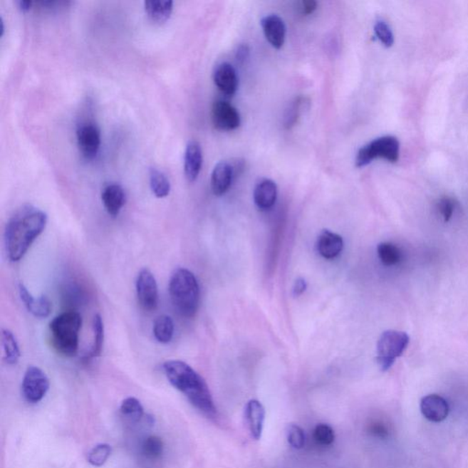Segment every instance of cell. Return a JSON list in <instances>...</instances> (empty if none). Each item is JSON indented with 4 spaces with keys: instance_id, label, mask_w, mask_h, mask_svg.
Here are the masks:
<instances>
[{
    "instance_id": "6da1fadb",
    "label": "cell",
    "mask_w": 468,
    "mask_h": 468,
    "mask_svg": "<svg viewBox=\"0 0 468 468\" xmlns=\"http://www.w3.org/2000/svg\"><path fill=\"white\" fill-rule=\"evenodd\" d=\"M48 216L41 209L27 204L18 209L9 219L5 231L9 260L19 261L46 228Z\"/></svg>"
},
{
    "instance_id": "7a4b0ae2",
    "label": "cell",
    "mask_w": 468,
    "mask_h": 468,
    "mask_svg": "<svg viewBox=\"0 0 468 468\" xmlns=\"http://www.w3.org/2000/svg\"><path fill=\"white\" fill-rule=\"evenodd\" d=\"M163 370L171 385L186 396L189 402L209 418H216L217 408L204 379L189 364L171 360L163 364Z\"/></svg>"
},
{
    "instance_id": "3957f363",
    "label": "cell",
    "mask_w": 468,
    "mask_h": 468,
    "mask_svg": "<svg viewBox=\"0 0 468 468\" xmlns=\"http://www.w3.org/2000/svg\"><path fill=\"white\" fill-rule=\"evenodd\" d=\"M169 293L171 303L180 316L192 318L196 315L201 291L194 274L186 268H177L171 274Z\"/></svg>"
},
{
    "instance_id": "277c9868",
    "label": "cell",
    "mask_w": 468,
    "mask_h": 468,
    "mask_svg": "<svg viewBox=\"0 0 468 468\" xmlns=\"http://www.w3.org/2000/svg\"><path fill=\"white\" fill-rule=\"evenodd\" d=\"M82 325V316L76 311L64 312L51 321V341L58 353L64 357L76 356L78 353Z\"/></svg>"
},
{
    "instance_id": "5b68a950",
    "label": "cell",
    "mask_w": 468,
    "mask_h": 468,
    "mask_svg": "<svg viewBox=\"0 0 468 468\" xmlns=\"http://www.w3.org/2000/svg\"><path fill=\"white\" fill-rule=\"evenodd\" d=\"M410 338L405 332L387 331L377 344V361L380 369L388 370L407 348Z\"/></svg>"
},
{
    "instance_id": "8992f818",
    "label": "cell",
    "mask_w": 468,
    "mask_h": 468,
    "mask_svg": "<svg viewBox=\"0 0 468 468\" xmlns=\"http://www.w3.org/2000/svg\"><path fill=\"white\" fill-rule=\"evenodd\" d=\"M400 143L396 137L385 135L371 141L361 147L356 157V166L363 167L373 162L377 157H382L390 163H395L399 160Z\"/></svg>"
},
{
    "instance_id": "52a82bcc",
    "label": "cell",
    "mask_w": 468,
    "mask_h": 468,
    "mask_svg": "<svg viewBox=\"0 0 468 468\" xmlns=\"http://www.w3.org/2000/svg\"><path fill=\"white\" fill-rule=\"evenodd\" d=\"M50 389L49 378L41 368L30 366L22 380V395L28 402L38 403L47 395Z\"/></svg>"
},
{
    "instance_id": "ba28073f",
    "label": "cell",
    "mask_w": 468,
    "mask_h": 468,
    "mask_svg": "<svg viewBox=\"0 0 468 468\" xmlns=\"http://www.w3.org/2000/svg\"><path fill=\"white\" fill-rule=\"evenodd\" d=\"M135 289L138 303L147 312L155 311L158 305V287L156 277L150 270L144 268L138 273Z\"/></svg>"
},
{
    "instance_id": "9c48e42d",
    "label": "cell",
    "mask_w": 468,
    "mask_h": 468,
    "mask_svg": "<svg viewBox=\"0 0 468 468\" xmlns=\"http://www.w3.org/2000/svg\"><path fill=\"white\" fill-rule=\"evenodd\" d=\"M212 120L219 130L232 131L240 127L241 115L230 103L217 100L212 105Z\"/></svg>"
},
{
    "instance_id": "30bf717a",
    "label": "cell",
    "mask_w": 468,
    "mask_h": 468,
    "mask_svg": "<svg viewBox=\"0 0 468 468\" xmlns=\"http://www.w3.org/2000/svg\"><path fill=\"white\" fill-rule=\"evenodd\" d=\"M77 141L83 156L93 158L98 154L101 145V132L93 123H83L77 129Z\"/></svg>"
},
{
    "instance_id": "8fae6325",
    "label": "cell",
    "mask_w": 468,
    "mask_h": 468,
    "mask_svg": "<svg viewBox=\"0 0 468 468\" xmlns=\"http://www.w3.org/2000/svg\"><path fill=\"white\" fill-rule=\"evenodd\" d=\"M420 409L425 418L432 422L444 421L450 411L447 400L437 395L424 397L420 405Z\"/></svg>"
},
{
    "instance_id": "7c38bea8",
    "label": "cell",
    "mask_w": 468,
    "mask_h": 468,
    "mask_svg": "<svg viewBox=\"0 0 468 468\" xmlns=\"http://www.w3.org/2000/svg\"><path fill=\"white\" fill-rule=\"evenodd\" d=\"M213 80L219 91L225 95H234L237 91L239 80L236 71L230 63L219 64L213 73Z\"/></svg>"
},
{
    "instance_id": "4fadbf2b",
    "label": "cell",
    "mask_w": 468,
    "mask_h": 468,
    "mask_svg": "<svg viewBox=\"0 0 468 468\" xmlns=\"http://www.w3.org/2000/svg\"><path fill=\"white\" fill-rule=\"evenodd\" d=\"M264 36L276 49H281L285 43L286 28L285 22L277 15H268L261 21Z\"/></svg>"
},
{
    "instance_id": "5bb4252c",
    "label": "cell",
    "mask_w": 468,
    "mask_h": 468,
    "mask_svg": "<svg viewBox=\"0 0 468 468\" xmlns=\"http://www.w3.org/2000/svg\"><path fill=\"white\" fill-rule=\"evenodd\" d=\"M244 416L251 437L259 440L263 434L264 419H266V410L264 405L257 400H250L245 406Z\"/></svg>"
},
{
    "instance_id": "9a60e30c",
    "label": "cell",
    "mask_w": 468,
    "mask_h": 468,
    "mask_svg": "<svg viewBox=\"0 0 468 468\" xmlns=\"http://www.w3.org/2000/svg\"><path fill=\"white\" fill-rule=\"evenodd\" d=\"M235 177L231 162L221 161L212 170L211 185L213 194L222 196L228 192Z\"/></svg>"
},
{
    "instance_id": "2e32d148",
    "label": "cell",
    "mask_w": 468,
    "mask_h": 468,
    "mask_svg": "<svg viewBox=\"0 0 468 468\" xmlns=\"http://www.w3.org/2000/svg\"><path fill=\"white\" fill-rule=\"evenodd\" d=\"M202 150L199 142L192 140L187 145L184 155V171L189 182H195L202 167Z\"/></svg>"
},
{
    "instance_id": "e0dca14e",
    "label": "cell",
    "mask_w": 468,
    "mask_h": 468,
    "mask_svg": "<svg viewBox=\"0 0 468 468\" xmlns=\"http://www.w3.org/2000/svg\"><path fill=\"white\" fill-rule=\"evenodd\" d=\"M343 246L344 241L340 235L328 230L321 232L316 244L319 254L326 259H334L340 256Z\"/></svg>"
},
{
    "instance_id": "ac0fdd59",
    "label": "cell",
    "mask_w": 468,
    "mask_h": 468,
    "mask_svg": "<svg viewBox=\"0 0 468 468\" xmlns=\"http://www.w3.org/2000/svg\"><path fill=\"white\" fill-rule=\"evenodd\" d=\"M102 201L108 214L116 217L125 203L124 189L118 184H109L103 190Z\"/></svg>"
},
{
    "instance_id": "d6986e66",
    "label": "cell",
    "mask_w": 468,
    "mask_h": 468,
    "mask_svg": "<svg viewBox=\"0 0 468 468\" xmlns=\"http://www.w3.org/2000/svg\"><path fill=\"white\" fill-rule=\"evenodd\" d=\"M277 198V186L273 180L264 179L257 183L254 192V202L258 208L267 211L273 207Z\"/></svg>"
},
{
    "instance_id": "ffe728a7",
    "label": "cell",
    "mask_w": 468,
    "mask_h": 468,
    "mask_svg": "<svg viewBox=\"0 0 468 468\" xmlns=\"http://www.w3.org/2000/svg\"><path fill=\"white\" fill-rule=\"evenodd\" d=\"M164 448L162 439L157 435H148L141 442L140 453L145 460L156 462L162 458Z\"/></svg>"
},
{
    "instance_id": "44dd1931",
    "label": "cell",
    "mask_w": 468,
    "mask_h": 468,
    "mask_svg": "<svg viewBox=\"0 0 468 468\" xmlns=\"http://www.w3.org/2000/svg\"><path fill=\"white\" fill-rule=\"evenodd\" d=\"M1 340L3 359L5 363L9 365L17 364L21 353L15 335L9 329H2Z\"/></svg>"
},
{
    "instance_id": "7402d4cb",
    "label": "cell",
    "mask_w": 468,
    "mask_h": 468,
    "mask_svg": "<svg viewBox=\"0 0 468 468\" xmlns=\"http://www.w3.org/2000/svg\"><path fill=\"white\" fill-rule=\"evenodd\" d=\"M145 9L152 21L163 22L170 17L173 9L172 0H147Z\"/></svg>"
},
{
    "instance_id": "603a6c76",
    "label": "cell",
    "mask_w": 468,
    "mask_h": 468,
    "mask_svg": "<svg viewBox=\"0 0 468 468\" xmlns=\"http://www.w3.org/2000/svg\"><path fill=\"white\" fill-rule=\"evenodd\" d=\"M153 334L155 338L161 344H167L172 340L174 336V322L170 316H157L154 322Z\"/></svg>"
},
{
    "instance_id": "cb8c5ba5",
    "label": "cell",
    "mask_w": 468,
    "mask_h": 468,
    "mask_svg": "<svg viewBox=\"0 0 468 468\" xmlns=\"http://www.w3.org/2000/svg\"><path fill=\"white\" fill-rule=\"evenodd\" d=\"M93 342L91 350L89 351V355L86 357L87 359H93V358L99 357L102 353L103 347H104V321H103L102 316L99 314H96L93 316Z\"/></svg>"
},
{
    "instance_id": "d4e9b609",
    "label": "cell",
    "mask_w": 468,
    "mask_h": 468,
    "mask_svg": "<svg viewBox=\"0 0 468 468\" xmlns=\"http://www.w3.org/2000/svg\"><path fill=\"white\" fill-rule=\"evenodd\" d=\"M150 188L157 198H164L170 194V182L162 171L156 167H151L150 170Z\"/></svg>"
},
{
    "instance_id": "484cf974",
    "label": "cell",
    "mask_w": 468,
    "mask_h": 468,
    "mask_svg": "<svg viewBox=\"0 0 468 468\" xmlns=\"http://www.w3.org/2000/svg\"><path fill=\"white\" fill-rule=\"evenodd\" d=\"M120 412L125 419L132 422H140L144 415L143 405L135 397H128L122 402Z\"/></svg>"
},
{
    "instance_id": "4316f807",
    "label": "cell",
    "mask_w": 468,
    "mask_h": 468,
    "mask_svg": "<svg viewBox=\"0 0 468 468\" xmlns=\"http://www.w3.org/2000/svg\"><path fill=\"white\" fill-rule=\"evenodd\" d=\"M378 256L386 266H393L402 260L401 250L396 245L390 243H382L378 245Z\"/></svg>"
},
{
    "instance_id": "83f0119b",
    "label": "cell",
    "mask_w": 468,
    "mask_h": 468,
    "mask_svg": "<svg viewBox=\"0 0 468 468\" xmlns=\"http://www.w3.org/2000/svg\"><path fill=\"white\" fill-rule=\"evenodd\" d=\"M112 454L111 445L108 444H99L95 445L87 456V460L95 467L104 466L108 462Z\"/></svg>"
},
{
    "instance_id": "f1b7e54d",
    "label": "cell",
    "mask_w": 468,
    "mask_h": 468,
    "mask_svg": "<svg viewBox=\"0 0 468 468\" xmlns=\"http://www.w3.org/2000/svg\"><path fill=\"white\" fill-rule=\"evenodd\" d=\"M313 438L316 444L322 447H328L334 443L335 432L331 426L326 424H319L313 431Z\"/></svg>"
},
{
    "instance_id": "f546056e",
    "label": "cell",
    "mask_w": 468,
    "mask_h": 468,
    "mask_svg": "<svg viewBox=\"0 0 468 468\" xmlns=\"http://www.w3.org/2000/svg\"><path fill=\"white\" fill-rule=\"evenodd\" d=\"M304 100L302 98H296L292 104L286 109L285 116H284V127L290 129L298 123L300 115L302 112V105Z\"/></svg>"
},
{
    "instance_id": "4dcf8cb0",
    "label": "cell",
    "mask_w": 468,
    "mask_h": 468,
    "mask_svg": "<svg viewBox=\"0 0 468 468\" xmlns=\"http://www.w3.org/2000/svg\"><path fill=\"white\" fill-rule=\"evenodd\" d=\"M288 444L295 449H301L306 443L305 432L298 425H289L286 430Z\"/></svg>"
},
{
    "instance_id": "1f68e13d",
    "label": "cell",
    "mask_w": 468,
    "mask_h": 468,
    "mask_svg": "<svg viewBox=\"0 0 468 468\" xmlns=\"http://www.w3.org/2000/svg\"><path fill=\"white\" fill-rule=\"evenodd\" d=\"M53 305L51 300L46 296H41L38 298H35L33 305L28 309V312L36 316L38 318H46L51 315Z\"/></svg>"
},
{
    "instance_id": "d6a6232c",
    "label": "cell",
    "mask_w": 468,
    "mask_h": 468,
    "mask_svg": "<svg viewBox=\"0 0 468 468\" xmlns=\"http://www.w3.org/2000/svg\"><path fill=\"white\" fill-rule=\"evenodd\" d=\"M374 31L380 43L387 48L392 47L395 43V36L392 31L390 30V26L383 21H378L374 26Z\"/></svg>"
},
{
    "instance_id": "836d02e7",
    "label": "cell",
    "mask_w": 468,
    "mask_h": 468,
    "mask_svg": "<svg viewBox=\"0 0 468 468\" xmlns=\"http://www.w3.org/2000/svg\"><path fill=\"white\" fill-rule=\"evenodd\" d=\"M438 211L440 212L444 222H449L454 212V202L453 199L444 197L438 202Z\"/></svg>"
},
{
    "instance_id": "e575fe53",
    "label": "cell",
    "mask_w": 468,
    "mask_h": 468,
    "mask_svg": "<svg viewBox=\"0 0 468 468\" xmlns=\"http://www.w3.org/2000/svg\"><path fill=\"white\" fill-rule=\"evenodd\" d=\"M316 6H318V3L314 1V0H306V1L300 3V12H301L302 15H311L316 11Z\"/></svg>"
},
{
    "instance_id": "d590c367",
    "label": "cell",
    "mask_w": 468,
    "mask_h": 468,
    "mask_svg": "<svg viewBox=\"0 0 468 468\" xmlns=\"http://www.w3.org/2000/svg\"><path fill=\"white\" fill-rule=\"evenodd\" d=\"M306 287H308V285H306V280L304 279H298L296 281L295 285L293 287V296H301L306 291Z\"/></svg>"
},
{
    "instance_id": "8d00e7d4",
    "label": "cell",
    "mask_w": 468,
    "mask_h": 468,
    "mask_svg": "<svg viewBox=\"0 0 468 468\" xmlns=\"http://www.w3.org/2000/svg\"><path fill=\"white\" fill-rule=\"evenodd\" d=\"M248 55H249V50L246 46H241L237 51L236 58L240 63H243L245 60L247 59Z\"/></svg>"
},
{
    "instance_id": "74e56055",
    "label": "cell",
    "mask_w": 468,
    "mask_h": 468,
    "mask_svg": "<svg viewBox=\"0 0 468 468\" xmlns=\"http://www.w3.org/2000/svg\"><path fill=\"white\" fill-rule=\"evenodd\" d=\"M19 8L22 9V11H28L31 8L32 6V1L31 0H19L18 2Z\"/></svg>"
}]
</instances>
